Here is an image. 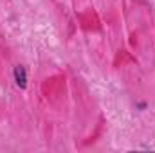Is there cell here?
Segmentation results:
<instances>
[{
    "instance_id": "2",
    "label": "cell",
    "mask_w": 155,
    "mask_h": 153,
    "mask_svg": "<svg viewBox=\"0 0 155 153\" xmlns=\"http://www.w3.org/2000/svg\"><path fill=\"white\" fill-rule=\"evenodd\" d=\"M135 106H137L139 110H144V108H146V103H144V101H139V103H137Z\"/></svg>"
},
{
    "instance_id": "1",
    "label": "cell",
    "mask_w": 155,
    "mask_h": 153,
    "mask_svg": "<svg viewBox=\"0 0 155 153\" xmlns=\"http://www.w3.org/2000/svg\"><path fill=\"white\" fill-rule=\"evenodd\" d=\"M13 76H15V83L18 88H22V90L27 88V70L24 65H16L13 70Z\"/></svg>"
}]
</instances>
